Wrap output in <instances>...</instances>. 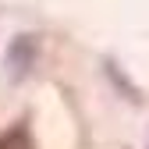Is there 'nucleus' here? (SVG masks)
Returning <instances> with one entry per match:
<instances>
[{"label": "nucleus", "mask_w": 149, "mask_h": 149, "mask_svg": "<svg viewBox=\"0 0 149 149\" xmlns=\"http://www.w3.org/2000/svg\"><path fill=\"white\" fill-rule=\"evenodd\" d=\"M0 149H36V139H32V128L29 121H14L11 128L0 132Z\"/></svg>", "instance_id": "3"}, {"label": "nucleus", "mask_w": 149, "mask_h": 149, "mask_svg": "<svg viewBox=\"0 0 149 149\" xmlns=\"http://www.w3.org/2000/svg\"><path fill=\"white\" fill-rule=\"evenodd\" d=\"M103 71H107V78L114 82V89L124 92V100H128V103H142V89H139L132 78H128V71H124L114 57H103Z\"/></svg>", "instance_id": "2"}, {"label": "nucleus", "mask_w": 149, "mask_h": 149, "mask_svg": "<svg viewBox=\"0 0 149 149\" xmlns=\"http://www.w3.org/2000/svg\"><path fill=\"white\" fill-rule=\"evenodd\" d=\"M36 57H39V36H32V32H18L11 46H7V57H4V68L14 82H22L32 74L36 68Z\"/></svg>", "instance_id": "1"}]
</instances>
